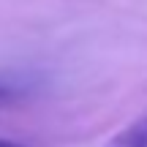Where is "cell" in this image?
Returning <instances> with one entry per match:
<instances>
[{"label": "cell", "mask_w": 147, "mask_h": 147, "mask_svg": "<svg viewBox=\"0 0 147 147\" xmlns=\"http://www.w3.org/2000/svg\"><path fill=\"white\" fill-rule=\"evenodd\" d=\"M0 147H22V144H16V142H11V139H0Z\"/></svg>", "instance_id": "obj_3"}, {"label": "cell", "mask_w": 147, "mask_h": 147, "mask_svg": "<svg viewBox=\"0 0 147 147\" xmlns=\"http://www.w3.org/2000/svg\"><path fill=\"white\" fill-rule=\"evenodd\" d=\"M104 147H147V115L125 125L120 134H115Z\"/></svg>", "instance_id": "obj_1"}, {"label": "cell", "mask_w": 147, "mask_h": 147, "mask_svg": "<svg viewBox=\"0 0 147 147\" xmlns=\"http://www.w3.org/2000/svg\"><path fill=\"white\" fill-rule=\"evenodd\" d=\"M11 98H14V93H11V87H0V104H8Z\"/></svg>", "instance_id": "obj_2"}]
</instances>
